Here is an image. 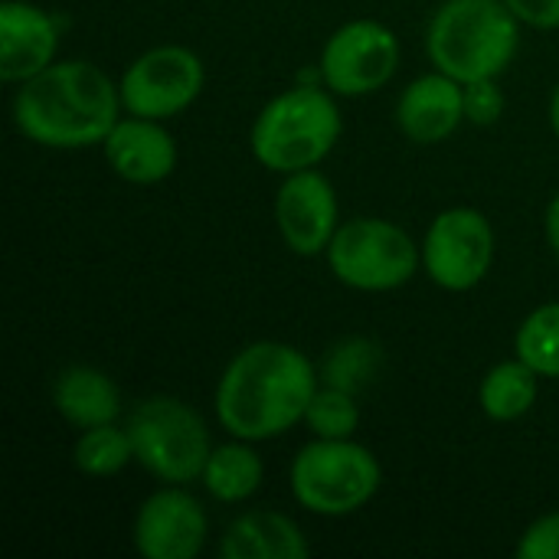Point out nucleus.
Wrapping results in <instances>:
<instances>
[{
    "label": "nucleus",
    "mask_w": 559,
    "mask_h": 559,
    "mask_svg": "<svg viewBox=\"0 0 559 559\" xmlns=\"http://www.w3.org/2000/svg\"><path fill=\"white\" fill-rule=\"evenodd\" d=\"M128 436L134 459L167 485H187L203 478L210 462V432L200 413L174 396L141 400L128 416Z\"/></svg>",
    "instance_id": "nucleus-6"
},
{
    "label": "nucleus",
    "mask_w": 559,
    "mask_h": 559,
    "mask_svg": "<svg viewBox=\"0 0 559 559\" xmlns=\"http://www.w3.org/2000/svg\"><path fill=\"white\" fill-rule=\"evenodd\" d=\"M219 554L226 559H305L311 547L292 518L278 511H249L226 527Z\"/></svg>",
    "instance_id": "nucleus-16"
},
{
    "label": "nucleus",
    "mask_w": 559,
    "mask_h": 559,
    "mask_svg": "<svg viewBox=\"0 0 559 559\" xmlns=\"http://www.w3.org/2000/svg\"><path fill=\"white\" fill-rule=\"evenodd\" d=\"M203 88V62L187 46H157L138 56L121 75V105L141 118H174Z\"/></svg>",
    "instance_id": "nucleus-8"
},
{
    "label": "nucleus",
    "mask_w": 559,
    "mask_h": 559,
    "mask_svg": "<svg viewBox=\"0 0 559 559\" xmlns=\"http://www.w3.org/2000/svg\"><path fill=\"white\" fill-rule=\"evenodd\" d=\"M465 118V85L445 72L419 75L396 102V124L416 144L445 141Z\"/></svg>",
    "instance_id": "nucleus-14"
},
{
    "label": "nucleus",
    "mask_w": 559,
    "mask_h": 559,
    "mask_svg": "<svg viewBox=\"0 0 559 559\" xmlns=\"http://www.w3.org/2000/svg\"><path fill=\"white\" fill-rule=\"evenodd\" d=\"M328 265L347 288L393 292L419 269L413 236L386 219H347L328 246Z\"/></svg>",
    "instance_id": "nucleus-7"
},
{
    "label": "nucleus",
    "mask_w": 559,
    "mask_h": 559,
    "mask_svg": "<svg viewBox=\"0 0 559 559\" xmlns=\"http://www.w3.org/2000/svg\"><path fill=\"white\" fill-rule=\"evenodd\" d=\"M206 511L183 488L154 491L134 518V547L147 559H193L206 544Z\"/></svg>",
    "instance_id": "nucleus-12"
},
{
    "label": "nucleus",
    "mask_w": 559,
    "mask_h": 559,
    "mask_svg": "<svg viewBox=\"0 0 559 559\" xmlns=\"http://www.w3.org/2000/svg\"><path fill=\"white\" fill-rule=\"evenodd\" d=\"M102 144L111 170L128 183H157L177 167V144L154 118L131 115L118 121Z\"/></svg>",
    "instance_id": "nucleus-15"
},
{
    "label": "nucleus",
    "mask_w": 559,
    "mask_h": 559,
    "mask_svg": "<svg viewBox=\"0 0 559 559\" xmlns=\"http://www.w3.org/2000/svg\"><path fill=\"white\" fill-rule=\"evenodd\" d=\"M518 557L521 559H559V511L557 514H544L540 521H534L521 544H518Z\"/></svg>",
    "instance_id": "nucleus-25"
},
{
    "label": "nucleus",
    "mask_w": 559,
    "mask_h": 559,
    "mask_svg": "<svg viewBox=\"0 0 559 559\" xmlns=\"http://www.w3.org/2000/svg\"><path fill=\"white\" fill-rule=\"evenodd\" d=\"M314 393V364L298 347L259 341L239 350L223 370L216 386V416L236 439L262 442L301 423Z\"/></svg>",
    "instance_id": "nucleus-1"
},
{
    "label": "nucleus",
    "mask_w": 559,
    "mask_h": 559,
    "mask_svg": "<svg viewBox=\"0 0 559 559\" xmlns=\"http://www.w3.org/2000/svg\"><path fill=\"white\" fill-rule=\"evenodd\" d=\"M514 350L540 377L559 380V301L544 305L524 318V324L518 328V337H514Z\"/></svg>",
    "instance_id": "nucleus-21"
},
{
    "label": "nucleus",
    "mask_w": 559,
    "mask_h": 559,
    "mask_svg": "<svg viewBox=\"0 0 559 559\" xmlns=\"http://www.w3.org/2000/svg\"><path fill=\"white\" fill-rule=\"evenodd\" d=\"M547 239H550L554 252L559 255V193L550 200V206H547Z\"/></svg>",
    "instance_id": "nucleus-27"
},
{
    "label": "nucleus",
    "mask_w": 559,
    "mask_h": 559,
    "mask_svg": "<svg viewBox=\"0 0 559 559\" xmlns=\"http://www.w3.org/2000/svg\"><path fill=\"white\" fill-rule=\"evenodd\" d=\"M400 66V39L377 20L344 23L321 52L324 85L334 95L357 98L383 88Z\"/></svg>",
    "instance_id": "nucleus-10"
},
{
    "label": "nucleus",
    "mask_w": 559,
    "mask_h": 559,
    "mask_svg": "<svg viewBox=\"0 0 559 559\" xmlns=\"http://www.w3.org/2000/svg\"><path fill=\"white\" fill-rule=\"evenodd\" d=\"M275 223L285 246L298 255L328 252L337 233V193L318 170H295L278 187Z\"/></svg>",
    "instance_id": "nucleus-11"
},
{
    "label": "nucleus",
    "mask_w": 559,
    "mask_h": 559,
    "mask_svg": "<svg viewBox=\"0 0 559 559\" xmlns=\"http://www.w3.org/2000/svg\"><path fill=\"white\" fill-rule=\"evenodd\" d=\"M52 406L79 429L115 423L121 413L118 386L95 367H66L52 383Z\"/></svg>",
    "instance_id": "nucleus-17"
},
{
    "label": "nucleus",
    "mask_w": 559,
    "mask_h": 559,
    "mask_svg": "<svg viewBox=\"0 0 559 559\" xmlns=\"http://www.w3.org/2000/svg\"><path fill=\"white\" fill-rule=\"evenodd\" d=\"M56 46H59V26L46 10L26 0L0 3V79L3 82H26L46 66H52Z\"/></svg>",
    "instance_id": "nucleus-13"
},
{
    "label": "nucleus",
    "mask_w": 559,
    "mask_h": 559,
    "mask_svg": "<svg viewBox=\"0 0 559 559\" xmlns=\"http://www.w3.org/2000/svg\"><path fill=\"white\" fill-rule=\"evenodd\" d=\"M550 124H554V131H557L559 138V85L557 92H554V102H550Z\"/></svg>",
    "instance_id": "nucleus-28"
},
{
    "label": "nucleus",
    "mask_w": 559,
    "mask_h": 559,
    "mask_svg": "<svg viewBox=\"0 0 559 559\" xmlns=\"http://www.w3.org/2000/svg\"><path fill=\"white\" fill-rule=\"evenodd\" d=\"M262 459L249 449V445H219L210 452V462L203 468V488L223 501V504H236L246 501L259 491L262 485Z\"/></svg>",
    "instance_id": "nucleus-19"
},
{
    "label": "nucleus",
    "mask_w": 559,
    "mask_h": 559,
    "mask_svg": "<svg viewBox=\"0 0 559 559\" xmlns=\"http://www.w3.org/2000/svg\"><path fill=\"white\" fill-rule=\"evenodd\" d=\"M495 262V229L472 206L445 210L432 219L423 242V265L445 292L475 288Z\"/></svg>",
    "instance_id": "nucleus-9"
},
{
    "label": "nucleus",
    "mask_w": 559,
    "mask_h": 559,
    "mask_svg": "<svg viewBox=\"0 0 559 559\" xmlns=\"http://www.w3.org/2000/svg\"><path fill=\"white\" fill-rule=\"evenodd\" d=\"M380 462L350 439H318L292 462V495L321 518H347L380 491Z\"/></svg>",
    "instance_id": "nucleus-5"
},
{
    "label": "nucleus",
    "mask_w": 559,
    "mask_h": 559,
    "mask_svg": "<svg viewBox=\"0 0 559 559\" xmlns=\"http://www.w3.org/2000/svg\"><path fill=\"white\" fill-rule=\"evenodd\" d=\"M518 13L504 0H445L429 23V59L465 82L501 75L521 43Z\"/></svg>",
    "instance_id": "nucleus-3"
},
{
    "label": "nucleus",
    "mask_w": 559,
    "mask_h": 559,
    "mask_svg": "<svg viewBox=\"0 0 559 559\" xmlns=\"http://www.w3.org/2000/svg\"><path fill=\"white\" fill-rule=\"evenodd\" d=\"M504 115V95L495 79L465 82V118L475 124H495Z\"/></svg>",
    "instance_id": "nucleus-24"
},
{
    "label": "nucleus",
    "mask_w": 559,
    "mask_h": 559,
    "mask_svg": "<svg viewBox=\"0 0 559 559\" xmlns=\"http://www.w3.org/2000/svg\"><path fill=\"white\" fill-rule=\"evenodd\" d=\"M537 370L527 367L521 357L504 360L488 370L481 380V409L495 423H511L521 419L534 403H537Z\"/></svg>",
    "instance_id": "nucleus-18"
},
{
    "label": "nucleus",
    "mask_w": 559,
    "mask_h": 559,
    "mask_svg": "<svg viewBox=\"0 0 559 559\" xmlns=\"http://www.w3.org/2000/svg\"><path fill=\"white\" fill-rule=\"evenodd\" d=\"M131 459H134L131 436H128V429H118L115 423L85 429V432L79 436L75 449H72L75 468L85 472V475H92V478L118 475Z\"/></svg>",
    "instance_id": "nucleus-20"
},
{
    "label": "nucleus",
    "mask_w": 559,
    "mask_h": 559,
    "mask_svg": "<svg viewBox=\"0 0 559 559\" xmlns=\"http://www.w3.org/2000/svg\"><path fill=\"white\" fill-rule=\"evenodd\" d=\"M518 20L537 26V29H559V0H504Z\"/></svg>",
    "instance_id": "nucleus-26"
},
{
    "label": "nucleus",
    "mask_w": 559,
    "mask_h": 559,
    "mask_svg": "<svg viewBox=\"0 0 559 559\" xmlns=\"http://www.w3.org/2000/svg\"><path fill=\"white\" fill-rule=\"evenodd\" d=\"M118 85L85 59L52 62L13 95L20 134L43 147H92L118 124Z\"/></svg>",
    "instance_id": "nucleus-2"
},
{
    "label": "nucleus",
    "mask_w": 559,
    "mask_h": 559,
    "mask_svg": "<svg viewBox=\"0 0 559 559\" xmlns=\"http://www.w3.org/2000/svg\"><path fill=\"white\" fill-rule=\"evenodd\" d=\"M377 370H380V350H377V344H370L364 337H354V341L337 344L328 354L321 377L328 380V386L357 393V390H364L377 377Z\"/></svg>",
    "instance_id": "nucleus-22"
},
{
    "label": "nucleus",
    "mask_w": 559,
    "mask_h": 559,
    "mask_svg": "<svg viewBox=\"0 0 559 559\" xmlns=\"http://www.w3.org/2000/svg\"><path fill=\"white\" fill-rule=\"evenodd\" d=\"M305 423L318 439H350L360 426V409L354 393L337 386L318 390L305 413Z\"/></svg>",
    "instance_id": "nucleus-23"
},
{
    "label": "nucleus",
    "mask_w": 559,
    "mask_h": 559,
    "mask_svg": "<svg viewBox=\"0 0 559 559\" xmlns=\"http://www.w3.org/2000/svg\"><path fill=\"white\" fill-rule=\"evenodd\" d=\"M341 128V111L328 92L314 85H295L259 111L249 144L262 167L275 174H295L321 164L334 151Z\"/></svg>",
    "instance_id": "nucleus-4"
}]
</instances>
